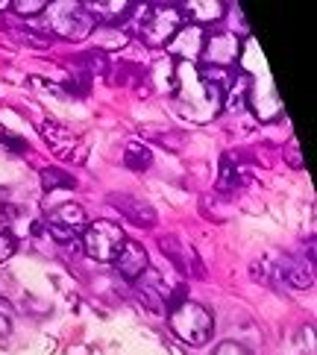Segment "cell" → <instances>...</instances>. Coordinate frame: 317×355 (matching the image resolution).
Wrapping results in <instances>:
<instances>
[{
  "label": "cell",
  "instance_id": "52a82bcc",
  "mask_svg": "<svg viewBox=\"0 0 317 355\" xmlns=\"http://www.w3.org/2000/svg\"><path fill=\"white\" fill-rule=\"evenodd\" d=\"M115 264H118V273H121L123 279L135 282V279L150 268V264H147V250H144L142 244H135V241H126L123 250L118 252Z\"/></svg>",
  "mask_w": 317,
  "mask_h": 355
},
{
  "label": "cell",
  "instance_id": "9c48e42d",
  "mask_svg": "<svg viewBox=\"0 0 317 355\" xmlns=\"http://www.w3.org/2000/svg\"><path fill=\"white\" fill-rule=\"evenodd\" d=\"M203 30L197 27V24H188V27H180V33L173 35V39L168 42L171 53L173 56H182V59H197L203 53Z\"/></svg>",
  "mask_w": 317,
  "mask_h": 355
},
{
  "label": "cell",
  "instance_id": "8992f818",
  "mask_svg": "<svg viewBox=\"0 0 317 355\" xmlns=\"http://www.w3.org/2000/svg\"><path fill=\"white\" fill-rule=\"evenodd\" d=\"M203 59H206V65L203 68H232L235 59H238V39L235 35H212V39L203 42Z\"/></svg>",
  "mask_w": 317,
  "mask_h": 355
},
{
  "label": "cell",
  "instance_id": "d6986e66",
  "mask_svg": "<svg viewBox=\"0 0 317 355\" xmlns=\"http://www.w3.org/2000/svg\"><path fill=\"white\" fill-rule=\"evenodd\" d=\"M123 162L130 171H147L150 168V150L142 147V144H130L123 153Z\"/></svg>",
  "mask_w": 317,
  "mask_h": 355
},
{
  "label": "cell",
  "instance_id": "5b68a950",
  "mask_svg": "<svg viewBox=\"0 0 317 355\" xmlns=\"http://www.w3.org/2000/svg\"><path fill=\"white\" fill-rule=\"evenodd\" d=\"M50 235L56 241H74L83 230H85V211L80 202H59V206L50 209Z\"/></svg>",
  "mask_w": 317,
  "mask_h": 355
},
{
  "label": "cell",
  "instance_id": "ffe728a7",
  "mask_svg": "<svg viewBox=\"0 0 317 355\" xmlns=\"http://www.w3.org/2000/svg\"><path fill=\"white\" fill-rule=\"evenodd\" d=\"M9 6L15 9L18 15H24V18H33V15H42V12H47L44 0H15V3H9Z\"/></svg>",
  "mask_w": 317,
  "mask_h": 355
},
{
  "label": "cell",
  "instance_id": "8fae6325",
  "mask_svg": "<svg viewBox=\"0 0 317 355\" xmlns=\"http://www.w3.org/2000/svg\"><path fill=\"white\" fill-rule=\"evenodd\" d=\"M279 273H282V279L288 285H294V288H311L314 285V261L309 259H285L282 264H279Z\"/></svg>",
  "mask_w": 317,
  "mask_h": 355
},
{
  "label": "cell",
  "instance_id": "2e32d148",
  "mask_svg": "<svg viewBox=\"0 0 317 355\" xmlns=\"http://www.w3.org/2000/svg\"><path fill=\"white\" fill-rule=\"evenodd\" d=\"M42 135H44V141H47L50 147H53V150H62V147L74 144V135H71L62 123H53V121L42 123Z\"/></svg>",
  "mask_w": 317,
  "mask_h": 355
},
{
  "label": "cell",
  "instance_id": "44dd1931",
  "mask_svg": "<svg viewBox=\"0 0 317 355\" xmlns=\"http://www.w3.org/2000/svg\"><path fill=\"white\" fill-rule=\"evenodd\" d=\"M12 252H15V238H12L6 230H0V264L9 261Z\"/></svg>",
  "mask_w": 317,
  "mask_h": 355
},
{
  "label": "cell",
  "instance_id": "4fadbf2b",
  "mask_svg": "<svg viewBox=\"0 0 317 355\" xmlns=\"http://www.w3.org/2000/svg\"><path fill=\"white\" fill-rule=\"evenodd\" d=\"M250 85H252V77L250 73H244V71H238L235 77H232V83H230V88H226V97H223V106L226 109H247V97H250Z\"/></svg>",
  "mask_w": 317,
  "mask_h": 355
},
{
  "label": "cell",
  "instance_id": "3957f363",
  "mask_svg": "<svg viewBox=\"0 0 317 355\" xmlns=\"http://www.w3.org/2000/svg\"><path fill=\"white\" fill-rule=\"evenodd\" d=\"M94 27H97V18L83 3L62 0V3L50 6V30L62 35V39H88Z\"/></svg>",
  "mask_w": 317,
  "mask_h": 355
},
{
  "label": "cell",
  "instance_id": "9a60e30c",
  "mask_svg": "<svg viewBox=\"0 0 317 355\" xmlns=\"http://www.w3.org/2000/svg\"><path fill=\"white\" fill-rule=\"evenodd\" d=\"M180 9L182 12H191L197 24H209V21H218L221 18L223 3H221V0H214V3H212V0H191V3H185Z\"/></svg>",
  "mask_w": 317,
  "mask_h": 355
},
{
  "label": "cell",
  "instance_id": "cb8c5ba5",
  "mask_svg": "<svg viewBox=\"0 0 317 355\" xmlns=\"http://www.w3.org/2000/svg\"><path fill=\"white\" fill-rule=\"evenodd\" d=\"M0 141H3V144H9L12 150H18V153H24V150H27V141H15V138H12V135H6V132H0Z\"/></svg>",
  "mask_w": 317,
  "mask_h": 355
},
{
  "label": "cell",
  "instance_id": "e0dca14e",
  "mask_svg": "<svg viewBox=\"0 0 317 355\" xmlns=\"http://www.w3.org/2000/svg\"><path fill=\"white\" fill-rule=\"evenodd\" d=\"M42 185H44V191H56V188L71 191V188L77 185V180H74L71 173L59 171V168H47V171H42Z\"/></svg>",
  "mask_w": 317,
  "mask_h": 355
},
{
  "label": "cell",
  "instance_id": "277c9868",
  "mask_svg": "<svg viewBox=\"0 0 317 355\" xmlns=\"http://www.w3.org/2000/svg\"><path fill=\"white\" fill-rule=\"evenodd\" d=\"M182 27V9L176 3H153L142 21V39L147 44H168Z\"/></svg>",
  "mask_w": 317,
  "mask_h": 355
},
{
  "label": "cell",
  "instance_id": "ac0fdd59",
  "mask_svg": "<svg viewBox=\"0 0 317 355\" xmlns=\"http://www.w3.org/2000/svg\"><path fill=\"white\" fill-rule=\"evenodd\" d=\"M241 182V173H238V162L232 156H223L221 159V176H218V188L221 191H230Z\"/></svg>",
  "mask_w": 317,
  "mask_h": 355
},
{
  "label": "cell",
  "instance_id": "603a6c76",
  "mask_svg": "<svg viewBox=\"0 0 317 355\" xmlns=\"http://www.w3.org/2000/svg\"><path fill=\"white\" fill-rule=\"evenodd\" d=\"M12 329V309L6 302H0V335H6Z\"/></svg>",
  "mask_w": 317,
  "mask_h": 355
},
{
  "label": "cell",
  "instance_id": "5bb4252c",
  "mask_svg": "<svg viewBox=\"0 0 317 355\" xmlns=\"http://www.w3.org/2000/svg\"><path fill=\"white\" fill-rule=\"evenodd\" d=\"M88 12H109V27H118V21H126L130 18V12L135 9L132 3H126V0H121V3H112V0H97V3H83Z\"/></svg>",
  "mask_w": 317,
  "mask_h": 355
},
{
  "label": "cell",
  "instance_id": "30bf717a",
  "mask_svg": "<svg viewBox=\"0 0 317 355\" xmlns=\"http://www.w3.org/2000/svg\"><path fill=\"white\" fill-rule=\"evenodd\" d=\"M232 77H235L232 68H200V83L206 88V97L214 106H223L226 88H230Z\"/></svg>",
  "mask_w": 317,
  "mask_h": 355
},
{
  "label": "cell",
  "instance_id": "6da1fadb",
  "mask_svg": "<svg viewBox=\"0 0 317 355\" xmlns=\"http://www.w3.org/2000/svg\"><path fill=\"white\" fill-rule=\"evenodd\" d=\"M168 323L176 332V338H182L185 344H194V347L209 344L214 335V317L200 302H188V300L180 302L176 309L168 311Z\"/></svg>",
  "mask_w": 317,
  "mask_h": 355
},
{
  "label": "cell",
  "instance_id": "ba28073f",
  "mask_svg": "<svg viewBox=\"0 0 317 355\" xmlns=\"http://www.w3.org/2000/svg\"><path fill=\"white\" fill-rule=\"evenodd\" d=\"M109 202L121 214H126V218H130L135 226H156V211L150 209L144 200L130 197V194H109Z\"/></svg>",
  "mask_w": 317,
  "mask_h": 355
},
{
  "label": "cell",
  "instance_id": "7c38bea8",
  "mask_svg": "<svg viewBox=\"0 0 317 355\" xmlns=\"http://www.w3.org/2000/svg\"><path fill=\"white\" fill-rule=\"evenodd\" d=\"M88 42L94 44V50H121L126 47V33L118 30V27H109V24H97V27L92 30V35H88Z\"/></svg>",
  "mask_w": 317,
  "mask_h": 355
},
{
  "label": "cell",
  "instance_id": "7a4b0ae2",
  "mask_svg": "<svg viewBox=\"0 0 317 355\" xmlns=\"http://www.w3.org/2000/svg\"><path fill=\"white\" fill-rule=\"evenodd\" d=\"M126 244V235L118 223L112 220H94V223H85L83 230V247L85 252L92 256L94 261H115L118 252Z\"/></svg>",
  "mask_w": 317,
  "mask_h": 355
},
{
  "label": "cell",
  "instance_id": "d4e9b609",
  "mask_svg": "<svg viewBox=\"0 0 317 355\" xmlns=\"http://www.w3.org/2000/svg\"><path fill=\"white\" fill-rule=\"evenodd\" d=\"M3 9H9V0H0V12H3Z\"/></svg>",
  "mask_w": 317,
  "mask_h": 355
},
{
  "label": "cell",
  "instance_id": "7402d4cb",
  "mask_svg": "<svg viewBox=\"0 0 317 355\" xmlns=\"http://www.w3.org/2000/svg\"><path fill=\"white\" fill-rule=\"evenodd\" d=\"M214 355H250V352H247V347L235 344V340H226V344H221L214 349Z\"/></svg>",
  "mask_w": 317,
  "mask_h": 355
}]
</instances>
